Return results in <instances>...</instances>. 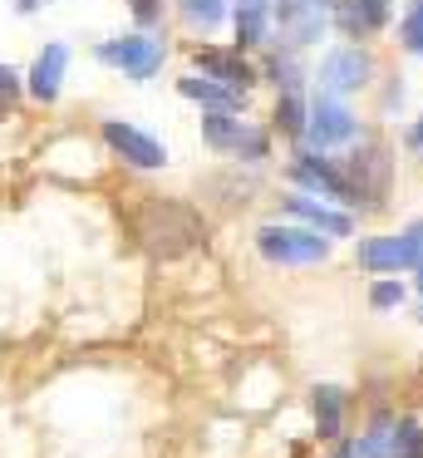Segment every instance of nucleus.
I'll use <instances>...</instances> for the list:
<instances>
[{"mask_svg": "<svg viewBox=\"0 0 423 458\" xmlns=\"http://www.w3.org/2000/svg\"><path fill=\"white\" fill-rule=\"evenodd\" d=\"M281 212H285L291 222H305V227L325 232L330 242L354 237V232H360V217H354L350 208H340V202H325V198H310V192H295V188L285 192Z\"/></svg>", "mask_w": 423, "mask_h": 458, "instance_id": "12", "label": "nucleus"}, {"mask_svg": "<svg viewBox=\"0 0 423 458\" xmlns=\"http://www.w3.org/2000/svg\"><path fill=\"white\" fill-rule=\"evenodd\" d=\"M330 458H360V438H334Z\"/></svg>", "mask_w": 423, "mask_h": 458, "instance_id": "28", "label": "nucleus"}, {"mask_svg": "<svg viewBox=\"0 0 423 458\" xmlns=\"http://www.w3.org/2000/svg\"><path fill=\"white\" fill-rule=\"evenodd\" d=\"M354 139H364V129H360V114L350 109V99L315 89L310 94V123H305V148L334 153V148H350Z\"/></svg>", "mask_w": 423, "mask_h": 458, "instance_id": "6", "label": "nucleus"}, {"mask_svg": "<svg viewBox=\"0 0 423 458\" xmlns=\"http://www.w3.org/2000/svg\"><path fill=\"white\" fill-rule=\"evenodd\" d=\"M128 227H133L138 247L148 251V257H187L192 247H202L207 242V217L197 208H187V202L177 198H143L138 202V212L128 217Z\"/></svg>", "mask_w": 423, "mask_h": 458, "instance_id": "1", "label": "nucleus"}, {"mask_svg": "<svg viewBox=\"0 0 423 458\" xmlns=\"http://www.w3.org/2000/svg\"><path fill=\"white\" fill-rule=\"evenodd\" d=\"M128 11H133V21L143 25V30L163 25V0H128Z\"/></svg>", "mask_w": 423, "mask_h": 458, "instance_id": "26", "label": "nucleus"}, {"mask_svg": "<svg viewBox=\"0 0 423 458\" xmlns=\"http://www.w3.org/2000/svg\"><path fill=\"white\" fill-rule=\"evenodd\" d=\"M98 139L108 143V148L118 153V158L128 163V168H143V173H157L167 168V143H157L153 133H143L138 123H123V119H104L98 123Z\"/></svg>", "mask_w": 423, "mask_h": 458, "instance_id": "11", "label": "nucleus"}, {"mask_svg": "<svg viewBox=\"0 0 423 458\" xmlns=\"http://www.w3.org/2000/svg\"><path fill=\"white\" fill-rule=\"evenodd\" d=\"M419 158H423V148H419Z\"/></svg>", "mask_w": 423, "mask_h": 458, "instance_id": "32", "label": "nucleus"}, {"mask_svg": "<svg viewBox=\"0 0 423 458\" xmlns=\"http://www.w3.org/2000/svg\"><path fill=\"white\" fill-rule=\"evenodd\" d=\"M389 458H423V424L419 419H399V424H393Z\"/></svg>", "mask_w": 423, "mask_h": 458, "instance_id": "25", "label": "nucleus"}, {"mask_svg": "<svg viewBox=\"0 0 423 458\" xmlns=\"http://www.w3.org/2000/svg\"><path fill=\"white\" fill-rule=\"evenodd\" d=\"M374 64L369 45H334V50L320 55V70H315V89L325 94H340V99H354V94L374 89Z\"/></svg>", "mask_w": 423, "mask_h": 458, "instance_id": "7", "label": "nucleus"}, {"mask_svg": "<svg viewBox=\"0 0 423 458\" xmlns=\"http://www.w3.org/2000/svg\"><path fill=\"white\" fill-rule=\"evenodd\" d=\"M177 94L192 99V104H202V109H241V99H246V94L226 89V84L207 80V74H197V70H187L182 80H177Z\"/></svg>", "mask_w": 423, "mask_h": 458, "instance_id": "17", "label": "nucleus"}, {"mask_svg": "<svg viewBox=\"0 0 423 458\" xmlns=\"http://www.w3.org/2000/svg\"><path fill=\"white\" fill-rule=\"evenodd\" d=\"M305 123H310V99L305 94H275V109H271V133L291 143H305Z\"/></svg>", "mask_w": 423, "mask_h": 458, "instance_id": "19", "label": "nucleus"}, {"mask_svg": "<svg viewBox=\"0 0 423 458\" xmlns=\"http://www.w3.org/2000/svg\"><path fill=\"white\" fill-rule=\"evenodd\" d=\"M256 251L271 267H320V261H330L334 242L305 222H266V227H256Z\"/></svg>", "mask_w": 423, "mask_h": 458, "instance_id": "3", "label": "nucleus"}, {"mask_svg": "<svg viewBox=\"0 0 423 458\" xmlns=\"http://www.w3.org/2000/svg\"><path fill=\"white\" fill-rule=\"evenodd\" d=\"M330 30V11H320L310 0H271V40L285 50H315Z\"/></svg>", "mask_w": 423, "mask_h": 458, "instance_id": "8", "label": "nucleus"}, {"mask_svg": "<svg viewBox=\"0 0 423 458\" xmlns=\"http://www.w3.org/2000/svg\"><path fill=\"white\" fill-rule=\"evenodd\" d=\"M393 21V0H334L330 25L340 40L350 45H369L374 35H384Z\"/></svg>", "mask_w": 423, "mask_h": 458, "instance_id": "13", "label": "nucleus"}, {"mask_svg": "<svg viewBox=\"0 0 423 458\" xmlns=\"http://www.w3.org/2000/svg\"><path fill=\"white\" fill-rule=\"evenodd\" d=\"M340 168H344V178H350L354 212H360V217L384 212L389 188H393V153H389V143H379V139L350 143V153L340 158Z\"/></svg>", "mask_w": 423, "mask_h": 458, "instance_id": "2", "label": "nucleus"}, {"mask_svg": "<svg viewBox=\"0 0 423 458\" xmlns=\"http://www.w3.org/2000/svg\"><path fill=\"white\" fill-rule=\"evenodd\" d=\"M202 143L212 153H226L236 163H261L271 158V133L246 123L236 109H207L202 114Z\"/></svg>", "mask_w": 423, "mask_h": 458, "instance_id": "4", "label": "nucleus"}, {"mask_svg": "<svg viewBox=\"0 0 423 458\" xmlns=\"http://www.w3.org/2000/svg\"><path fill=\"white\" fill-rule=\"evenodd\" d=\"M45 5H49V0H45Z\"/></svg>", "mask_w": 423, "mask_h": 458, "instance_id": "33", "label": "nucleus"}, {"mask_svg": "<svg viewBox=\"0 0 423 458\" xmlns=\"http://www.w3.org/2000/svg\"><path fill=\"white\" fill-rule=\"evenodd\" d=\"M177 15H182L192 30H202V35H212V30H222L226 25V0H177Z\"/></svg>", "mask_w": 423, "mask_h": 458, "instance_id": "22", "label": "nucleus"}, {"mask_svg": "<svg viewBox=\"0 0 423 458\" xmlns=\"http://www.w3.org/2000/svg\"><path fill=\"white\" fill-rule=\"evenodd\" d=\"M310 5H320V11H334V0H310Z\"/></svg>", "mask_w": 423, "mask_h": 458, "instance_id": "30", "label": "nucleus"}, {"mask_svg": "<svg viewBox=\"0 0 423 458\" xmlns=\"http://www.w3.org/2000/svg\"><path fill=\"white\" fill-rule=\"evenodd\" d=\"M393 409H374L369 424L360 428V458H389V444H393Z\"/></svg>", "mask_w": 423, "mask_h": 458, "instance_id": "21", "label": "nucleus"}, {"mask_svg": "<svg viewBox=\"0 0 423 458\" xmlns=\"http://www.w3.org/2000/svg\"><path fill=\"white\" fill-rule=\"evenodd\" d=\"M403 301H409V286H403L399 276H374V281H369V310L389 316V310L403 306Z\"/></svg>", "mask_w": 423, "mask_h": 458, "instance_id": "24", "label": "nucleus"}, {"mask_svg": "<svg viewBox=\"0 0 423 458\" xmlns=\"http://www.w3.org/2000/svg\"><path fill=\"white\" fill-rule=\"evenodd\" d=\"M403 148H409V153L423 148V114H419V123H409V133H403Z\"/></svg>", "mask_w": 423, "mask_h": 458, "instance_id": "29", "label": "nucleus"}, {"mask_svg": "<svg viewBox=\"0 0 423 458\" xmlns=\"http://www.w3.org/2000/svg\"><path fill=\"white\" fill-rule=\"evenodd\" d=\"M64 64H69V50H64V45H45V50H39L35 70H30V94H35L39 104H55V99H59Z\"/></svg>", "mask_w": 423, "mask_h": 458, "instance_id": "16", "label": "nucleus"}, {"mask_svg": "<svg viewBox=\"0 0 423 458\" xmlns=\"http://www.w3.org/2000/svg\"><path fill=\"white\" fill-rule=\"evenodd\" d=\"M236 5H271V0H236Z\"/></svg>", "mask_w": 423, "mask_h": 458, "instance_id": "31", "label": "nucleus"}, {"mask_svg": "<svg viewBox=\"0 0 423 458\" xmlns=\"http://www.w3.org/2000/svg\"><path fill=\"white\" fill-rule=\"evenodd\" d=\"M413 257H419V247H413V222L399 232L360 237V247H354V261H360L369 276H403V271H413Z\"/></svg>", "mask_w": 423, "mask_h": 458, "instance_id": "10", "label": "nucleus"}, {"mask_svg": "<svg viewBox=\"0 0 423 458\" xmlns=\"http://www.w3.org/2000/svg\"><path fill=\"white\" fill-rule=\"evenodd\" d=\"M344 409H350V394H344L340 385H315V389H310L315 438H325V444L344 438Z\"/></svg>", "mask_w": 423, "mask_h": 458, "instance_id": "15", "label": "nucleus"}, {"mask_svg": "<svg viewBox=\"0 0 423 458\" xmlns=\"http://www.w3.org/2000/svg\"><path fill=\"white\" fill-rule=\"evenodd\" d=\"M192 70L207 74V80H216V84H226V89H236V94H246V89L261 84V70H256L241 50H212V45H197Z\"/></svg>", "mask_w": 423, "mask_h": 458, "instance_id": "14", "label": "nucleus"}, {"mask_svg": "<svg viewBox=\"0 0 423 458\" xmlns=\"http://www.w3.org/2000/svg\"><path fill=\"white\" fill-rule=\"evenodd\" d=\"M399 50L409 60H423V0H409L399 15Z\"/></svg>", "mask_w": 423, "mask_h": 458, "instance_id": "23", "label": "nucleus"}, {"mask_svg": "<svg viewBox=\"0 0 423 458\" xmlns=\"http://www.w3.org/2000/svg\"><path fill=\"white\" fill-rule=\"evenodd\" d=\"M261 74L275 84V94H300V89H305V80H315V74L300 64V50H285V45L266 55Z\"/></svg>", "mask_w": 423, "mask_h": 458, "instance_id": "18", "label": "nucleus"}, {"mask_svg": "<svg viewBox=\"0 0 423 458\" xmlns=\"http://www.w3.org/2000/svg\"><path fill=\"white\" fill-rule=\"evenodd\" d=\"M15 94H20V74L15 70H10V64H0V99H15Z\"/></svg>", "mask_w": 423, "mask_h": 458, "instance_id": "27", "label": "nucleus"}, {"mask_svg": "<svg viewBox=\"0 0 423 458\" xmlns=\"http://www.w3.org/2000/svg\"><path fill=\"white\" fill-rule=\"evenodd\" d=\"M285 178H291L295 192H310V198H325V202H340V208L354 212V192H350V178H344L340 158L330 153H315V148H295L291 163H285ZM360 217V212H354Z\"/></svg>", "mask_w": 423, "mask_h": 458, "instance_id": "5", "label": "nucleus"}, {"mask_svg": "<svg viewBox=\"0 0 423 458\" xmlns=\"http://www.w3.org/2000/svg\"><path fill=\"white\" fill-rule=\"evenodd\" d=\"M163 40H153V35H123V40H104L94 45V60L98 64H114V70H123V80L143 84L153 80L157 70H163Z\"/></svg>", "mask_w": 423, "mask_h": 458, "instance_id": "9", "label": "nucleus"}, {"mask_svg": "<svg viewBox=\"0 0 423 458\" xmlns=\"http://www.w3.org/2000/svg\"><path fill=\"white\" fill-rule=\"evenodd\" d=\"M236 50H261L271 40V5H236Z\"/></svg>", "mask_w": 423, "mask_h": 458, "instance_id": "20", "label": "nucleus"}]
</instances>
